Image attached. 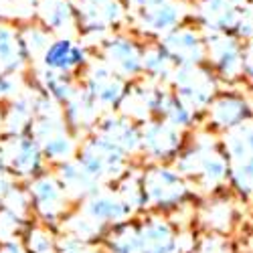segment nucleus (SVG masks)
Wrapping results in <instances>:
<instances>
[{
  "label": "nucleus",
  "mask_w": 253,
  "mask_h": 253,
  "mask_svg": "<svg viewBox=\"0 0 253 253\" xmlns=\"http://www.w3.org/2000/svg\"><path fill=\"white\" fill-rule=\"evenodd\" d=\"M241 73L253 83V41H247V45L243 47V69Z\"/></svg>",
  "instance_id": "8"
},
{
  "label": "nucleus",
  "mask_w": 253,
  "mask_h": 253,
  "mask_svg": "<svg viewBox=\"0 0 253 253\" xmlns=\"http://www.w3.org/2000/svg\"><path fill=\"white\" fill-rule=\"evenodd\" d=\"M245 0H201L199 14L213 33H235Z\"/></svg>",
  "instance_id": "3"
},
{
  "label": "nucleus",
  "mask_w": 253,
  "mask_h": 253,
  "mask_svg": "<svg viewBox=\"0 0 253 253\" xmlns=\"http://www.w3.org/2000/svg\"><path fill=\"white\" fill-rule=\"evenodd\" d=\"M203 253H229V247L225 243H221V241H213V243H207Z\"/></svg>",
  "instance_id": "9"
},
{
  "label": "nucleus",
  "mask_w": 253,
  "mask_h": 253,
  "mask_svg": "<svg viewBox=\"0 0 253 253\" xmlns=\"http://www.w3.org/2000/svg\"><path fill=\"white\" fill-rule=\"evenodd\" d=\"M213 118L221 128H235L251 118V108L241 95H225L215 103Z\"/></svg>",
  "instance_id": "4"
},
{
  "label": "nucleus",
  "mask_w": 253,
  "mask_h": 253,
  "mask_svg": "<svg viewBox=\"0 0 253 253\" xmlns=\"http://www.w3.org/2000/svg\"><path fill=\"white\" fill-rule=\"evenodd\" d=\"M168 49L182 63H199L205 55V43L193 31H174L168 37Z\"/></svg>",
  "instance_id": "5"
},
{
  "label": "nucleus",
  "mask_w": 253,
  "mask_h": 253,
  "mask_svg": "<svg viewBox=\"0 0 253 253\" xmlns=\"http://www.w3.org/2000/svg\"><path fill=\"white\" fill-rule=\"evenodd\" d=\"M180 8L176 4H160L154 10H150L148 20L154 31H170L178 25L180 20Z\"/></svg>",
  "instance_id": "6"
},
{
  "label": "nucleus",
  "mask_w": 253,
  "mask_h": 253,
  "mask_svg": "<svg viewBox=\"0 0 253 253\" xmlns=\"http://www.w3.org/2000/svg\"><path fill=\"white\" fill-rule=\"evenodd\" d=\"M229 154H231V178L243 195H253V124L243 122L235 126L229 136Z\"/></svg>",
  "instance_id": "1"
},
{
  "label": "nucleus",
  "mask_w": 253,
  "mask_h": 253,
  "mask_svg": "<svg viewBox=\"0 0 253 253\" xmlns=\"http://www.w3.org/2000/svg\"><path fill=\"white\" fill-rule=\"evenodd\" d=\"M243 47L235 33H213L209 39V53L225 77H237L243 69Z\"/></svg>",
  "instance_id": "2"
},
{
  "label": "nucleus",
  "mask_w": 253,
  "mask_h": 253,
  "mask_svg": "<svg viewBox=\"0 0 253 253\" xmlns=\"http://www.w3.org/2000/svg\"><path fill=\"white\" fill-rule=\"evenodd\" d=\"M235 35L243 41H253V6H243V12H241V18L237 23V29H235Z\"/></svg>",
  "instance_id": "7"
}]
</instances>
